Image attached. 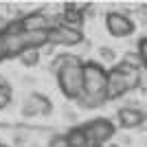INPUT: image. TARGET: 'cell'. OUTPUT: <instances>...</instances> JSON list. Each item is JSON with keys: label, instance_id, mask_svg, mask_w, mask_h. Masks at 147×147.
Listing matches in <instances>:
<instances>
[{"label": "cell", "instance_id": "6da1fadb", "mask_svg": "<svg viewBox=\"0 0 147 147\" xmlns=\"http://www.w3.org/2000/svg\"><path fill=\"white\" fill-rule=\"evenodd\" d=\"M138 84H141V70L119 61V64H114L108 70V90H105V97H108V101L110 99H119L123 94H127L129 90L138 88Z\"/></svg>", "mask_w": 147, "mask_h": 147}, {"label": "cell", "instance_id": "7a4b0ae2", "mask_svg": "<svg viewBox=\"0 0 147 147\" xmlns=\"http://www.w3.org/2000/svg\"><path fill=\"white\" fill-rule=\"evenodd\" d=\"M55 79H57V88L64 94V99L77 101L84 94V66L59 68L55 73Z\"/></svg>", "mask_w": 147, "mask_h": 147}, {"label": "cell", "instance_id": "3957f363", "mask_svg": "<svg viewBox=\"0 0 147 147\" xmlns=\"http://www.w3.org/2000/svg\"><path fill=\"white\" fill-rule=\"evenodd\" d=\"M105 90H108V70L103 68V64L94 59L84 61V94L108 99Z\"/></svg>", "mask_w": 147, "mask_h": 147}, {"label": "cell", "instance_id": "277c9868", "mask_svg": "<svg viewBox=\"0 0 147 147\" xmlns=\"http://www.w3.org/2000/svg\"><path fill=\"white\" fill-rule=\"evenodd\" d=\"M81 129L84 134L88 136L90 145H108V143L114 138L117 134V125L105 117H99V119H90V121L81 123Z\"/></svg>", "mask_w": 147, "mask_h": 147}, {"label": "cell", "instance_id": "5b68a950", "mask_svg": "<svg viewBox=\"0 0 147 147\" xmlns=\"http://www.w3.org/2000/svg\"><path fill=\"white\" fill-rule=\"evenodd\" d=\"M22 117L24 119H35V117H51V112H53V103H51V99L42 92H29L22 101Z\"/></svg>", "mask_w": 147, "mask_h": 147}, {"label": "cell", "instance_id": "8992f818", "mask_svg": "<svg viewBox=\"0 0 147 147\" xmlns=\"http://www.w3.org/2000/svg\"><path fill=\"white\" fill-rule=\"evenodd\" d=\"M86 40L84 31L66 24H53L49 29V44L51 46H77Z\"/></svg>", "mask_w": 147, "mask_h": 147}, {"label": "cell", "instance_id": "52a82bcc", "mask_svg": "<svg viewBox=\"0 0 147 147\" xmlns=\"http://www.w3.org/2000/svg\"><path fill=\"white\" fill-rule=\"evenodd\" d=\"M105 29L112 37H129L132 33L136 31L134 20L129 18L127 13H121V11H108L105 13Z\"/></svg>", "mask_w": 147, "mask_h": 147}, {"label": "cell", "instance_id": "ba28073f", "mask_svg": "<svg viewBox=\"0 0 147 147\" xmlns=\"http://www.w3.org/2000/svg\"><path fill=\"white\" fill-rule=\"evenodd\" d=\"M86 7L84 5H75V2H66L64 5V11H59L53 18V24H66V26H75V29H81L84 26V20H86Z\"/></svg>", "mask_w": 147, "mask_h": 147}, {"label": "cell", "instance_id": "9c48e42d", "mask_svg": "<svg viewBox=\"0 0 147 147\" xmlns=\"http://www.w3.org/2000/svg\"><path fill=\"white\" fill-rule=\"evenodd\" d=\"M20 22H22V29L24 33H33V31H49L53 26V18L44 11H29L24 16H20Z\"/></svg>", "mask_w": 147, "mask_h": 147}, {"label": "cell", "instance_id": "30bf717a", "mask_svg": "<svg viewBox=\"0 0 147 147\" xmlns=\"http://www.w3.org/2000/svg\"><path fill=\"white\" fill-rule=\"evenodd\" d=\"M117 121H119V125H121L123 129H136L147 121V114L141 108L125 105V108H121V110L117 112Z\"/></svg>", "mask_w": 147, "mask_h": 147}, {"label": "cell", "instance_id": "8fae6325", "mask_svg": "<svg viewBox=\"0 0 147 147\" xmlns=\"http://www.w3.org/2000/svg\"><path fill=\"white\" fill-rule=\"evenodd\" d=\"M68 66H84V59H81L79 55H75V53H61V55L53 57V61H51L53 75H55L59 68H68Z\"/></svg>", "mask_w": 147, "mask_h": 147}, {"label": "cell", "instance_id": "7c38bea8", "mask_svg": "<svg viewBox=\"0 0 147 147\" xmlns=\"http://www.w3.org/2000/svg\"><path fill=\"white\" fill-rule=\"evenodd\" d=\"M66 138H68V147H90V141L88 136L84 134L81 125H75L66 132Z\"/></svg>", "mask_w": 147, "mask_h": 147}, {"label": "cell", "instance_id": "4fadbf2b", "mask_svg": "<svg viewBox=\"0 0 147 147\" xmlns=\"http://www.w3.org/2000/svg\"><path fill=\"white\" fill-rule=\"evenodd\" d=\"M20 64L26 68H35L37 64H40V59H42V51H37V49H24L22 53H20Z\"/></svg>", "mask_w": 147, "mask_h": 147}, {"label": "cell", "instance_id": "5bb4252c", "mask_svg": "<svg viewBox=\"0 0 147 147\" xmlns=\"http://www.w3.org/2000/svg\"><path fill=\"white\" fill-rule=\"evenodd\" d=\"M108 99H101V97H90V94H81L75 103L79 105L81 110H94V108H101Z\"/></svg>", "mask_w": 147, "mask_h": 147}, {"label": "cell", "instance_id": "9a60e30c", "mask_svg": "<svg viewBox=\"0 0 147 147\" xmlns=\"http://www.w3.org/2000/svg\"><path fill=\"white\" fill-rule=\"evenodd\" d=\"M13 101V88L11 84H7V86H0V112L7 110Z\"/></svg>", "mask_w": 147, "mask_h": 147}, {"label": "cell", "instance_id": "2e32d148", "mask_svg": "<svg viewBox=\"0 0 147 147\" xmlns=\"http://www.w3.org/2000/svg\"><path fill=\"white\" fill-rule=\"evenodd\" d=\"M117 61V53L110 46H99V64H114Z\"/></svg>", "mask_w": 147, "mask_h": 147}, {"label": "cell", "instance_id": "e0dca14e", "mask_svg": "<svg viewBox=\"0 0 147 147\" xmlns=\"http://www.w3.org/2000/svg\"><path fill=\"white\" fill-rule=\"evenodd\" d=\"M46 147H68V138L66 134H61V132H55V134H51L49 143H46Z\"/></svg>", "mask_w": 147, "mask_h": 147}, {"label": "cell", "instance_id": "ac0fdd59", "mask_svg": "<svg viewBox=\"0 0 147 147\" xmlns=\"http://www.w3.org/2000/svg\"><path fill=\"white\" fill-rule=\"evenodd\" d=\"M121 61L127 64V66H132V68H138V70L143 68V61H141V57H138V53H125Z\"/></svg>", "mask_w": 147, "mask_h": 147}, {"label": "cell", "instance_id": "d6986e66", "mask_svg": "<svg viewBox=\"0 0 147 147\" xmlns=\"http://www.w3.org/2000/svg\"><path fill=\"white\" fill-rule=\"evenodd\" d=\"M136 53H138V57H141L143 66H147V37H141V40H138V44H136Z\"/></svg>", "mask_w": 147, "mask_h": 147}, {"label": "cell", "instance_id": "ffe728a7", "mask_svg": "<svg viewBox=\"0 0 147 147\" xmlns=\"http://www.w3.org/2000/svg\"><path fill=\"white\" fill-rule=\"evenodd\" d=\"M2 59H7V57H5V44H2V31H0V61Z\"/></svg>", "mask_w": 147, "mask_h": 147}, {"label": "cell", "instance_id": "44dd1931", "mask_svg": "<svg viewBox=\"0 0 147 147\" xmlns=\"http://www.w3.org/2000/svg\"><path fill=\"white\" fill-rule=\"evenodd\" d=\"M90 147H103V145H90Z\"/></svg>", "mask_w": 147, "mask_h": 147}, {"label": "cell", "instance_id": "7402d4cb", "mask_svg": "<svg viewBox=\"0 0 147 147\" xmlns=\"http://www.w3.org/2000/svg\"><path fill=\"white\" fill-rule=\"evenodd\" d=\"M0 147H9V145H0Z\"/></svg>", "mask_w": 147, "mask_h": 147}, {"label": "cell", "instance_id": "603a6c76", "mask_svg": "<svg viewBox=\"0 0 147 147\" xmlns=\"http://www.w3.org/2000/svg\"><path fill=\"white\" fill-rule=\"evenodd\" d=\"M110 147H117V145H110Z\"/></svg>", "mask_w": 147, "mask_h": 147}, {"label": "cell", "instance_id": "cb8c5ba5", "mask_svg": "<svg viewBox=\"0 0 147 147\" xmlns=\"http://www.w3.org/2000/svg\"><path fill=\"white\" fill-rule=\"evenodd\" d=\"M145 68H147V66H145Z\"/></svg>", "mask_w": 147, "mask_h": 147}]
</instances>
